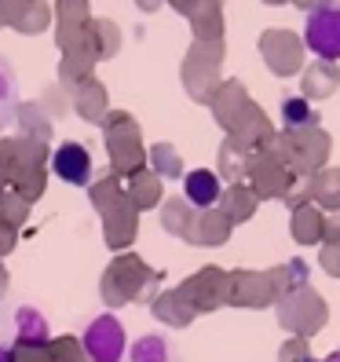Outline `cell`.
<instances>
[{"label":"cell","mask_w":340,"mask_h":362,"mask_svg":"<svg viewBox=\"0 0 340 362\" xmlns=\"http://www.w3.org/2000/svg\"><path fill=\"white\" fill-rule=\"evenodd\" d=\"M209 106H212V114H216V124H223L227 139H235L245 151H260V146L271 143L274 124L260 106L249 99L242 81H220V88L212 92Z\"/></svg>","instance_id":"cell-1"},{"label":"cell","mask_w":340,"mask_h":362,"mask_svg":"<svg viewBox=\"0 0 340 362\" xmlns=\"http://www.w3.org/2000/svg\"><path fill=\"white\" fill-rule=\"evenodd\" d=\"M260 151L274 154L296 180H311L315 173H322L326 161H329V151H333V139L322 124H315V129H296V132H274L267 146Z\"/></svg>","instance_id":"cell-2"},{"label":"cell","mask_w":340,"mask_h":362,"mask_svg":"<svg viewBox=\"0 0 340 362\" xmlns=\"http://www.w3.org/2000/svg\"><path fill=\"white\" fill-rule=\"evenodd\" d=\"M161 282V271H151L139 257H117L102 274V296L110 308H121V304H132L139 296H151L154 300V289Z\"/></svg>","instance_id":"cell-3"},{"label":"cell","mask_w":340,"mask_h":362,"mask_svg":"<svg viewBox=\"0 0 340 362\" xmlns=\"http://www.w3.org/2000/svg\"><path fill=\"white\" fill-rule=\"evenodd\" d=\"M274 311H279L282 329H289V337H300V340L315 337L318 329L329 322L326 296L318 289H311V282L300 286V289H293V293H286V296H279V300H274Z\"/></svg>","instance_id":"cell-4"},{"label":"cell","mask_w":340,"mask_h":362,"mask_svg":"<svg viewBox=\"0 0 340 362\" xmlns=\"http://www.w3.org/2000/svg\"><path fill=\"white\" fill-rule=\"evenodd\" d=\"M102 136H106V151L114 161V176H136L146 165L143 154V139H139V124L132 114H106L102 117Z\"/></svg>","instance_id":"cell-5"},{"label":"cell","mask_w":340,"mask_h":362,"mask_svg":"<svg viewBox=\"0 0 340 362\" xmlns=\"http://www.w3.org/2000/svg\"><path fill=\"white\" fill-rule=\"evenodd\" d=\"M220 66H223V40H194L183 59V88L194 103H209L220 88Z\"/></svg>","instance_id":"cell-6"},{"label":"cell","mask_w":340,"mask_h":362,"mask_svg":"<svg viewBox=\"0 0 340 362\" xmlns=\"http://www.w3.org/2000/svg\"><path fill=\"white\" fill-rule=\"evenodd\" d=\"M245 187L257 194V202H274V198H289L293 194L296 176L274 154L252 151L249 154V168H245Z\"/></svg>","instance_id":"cell-7"},{"label":"cell","mask_w":340,"mask_h":362,"mask_svg":"<svg viewBox=\"0 0 340 362\" xmlns=\"http://www.w3.org/2000/svg\"><path fill=\"white\" fill-rule=\"evenodd\" d=\"M227 293H230V271H223V267H201L180 286V296L194 308V315L223 308Z\"/></svg>","instance_id":"cell-8"},{"label":"cell","mask_w":340,"mask_h":362,"mask_svg":"<svg viewBox=\"0 0 340 362\" xmlns=\"http://www.w3.org/2000/svg\"><path fill=\"white\" fill-rule=\"evenodd\" d=\"M260 55L271 66V74H279V77H293L304 70V40L293 30H282V26L264 30L260 33Z\"/></svg>","instance_id":"cell-9"},{"label":"cell","mask_w":340,"mask_h":362,"mask_svg":"<svg viewBox=\"0 0 340 362\" xmlns=\"http://www.w3.org/2000/svg\"><path fill=\"white\" fill-rule=\"evenodd\" d=\"M300 40H304V48L315 52V59L336 62L340 59V4H326V8L311 11Z\"/></svg>","instance_id":"cell-10"},{"label":"cell","mask_w":340,"mask_h":362,"mask_svg":"<svg viewBox=\"0 0 340 362\" xmlns=\"http://www.w3.org/2000/svg\"><path fill=\"white\" fill-rule=\"evenodd\" d=\"M81 348L84 355H88L92 362H121L124 355V329L114 315H99L88 322V329H84L81 337Z\"/></svg>","instance_id":"cell-11"},{"label":"cell","mask_w":340,"mask_h":362,"mask_svg":"<svg viewBox=\"0 0 340 362\" xmlns=\"http://www.w3.org/2000/svg\"><path fill=\"white\" fill-rule=\"evenodd\" d=\"M88 0H59V48L88 52Z\"/></svg>","instance_id":"cell-12"},{"label":"cell","mask_w":340,"mask_h":362,"mask_svg":"<svg viewBox=\"0 0 340 362\" xmlns=\"http://www.w3.org/2000/svg\"><path fill=\"white\" fill-rule=\"evenodd\" d=\"M227 304H235V308H271L274 289H271L267 271H230Z\"/></svg>","instance_id":"cell-13"},{"label":"cell","mask_w":340,"mask_h":362,"mask_svg":"<svg viewBox=\"0 0 340 362\" xmlns=\"http://www.w3.org/2000/svg\"><path fill=\"white\" fill-rule=\"evenodd\" d=\"M52 168L59 180H66L74 187H88L92 183V154L84 143H62L59 151L52 154Z\"/></svg>","instance_id":"cell-14"},{"label":"cell","mask_w":340,"mask_h":362,"mask_svg":"<svg viewBox=\"0 0 340 362\" xmlns=\"http://www.w3.org/2000/svg\"><path fill=\"white\" fill-rule=\"evenodd\" d=\"M336 88H340V66H336V62L315 59V62H307V66L300 70V95H304L311 106L322 103V99H329Z\"/></svg>","instance_id":"cell-15"},{"label":"cell","mask_w":340,"mask_h":362,"mask_svg":"<svg viewBox=\"0 0 340 362\" xmlns=\"http://www.w3.org/2000/svg\"><path fill=\"white\" fill-rule=\"evenodd\" d=\"M136 223H139V209H132V202L124 198L117 209H110V212L102 216L106 245H110V249H124V245H132V238H136Z\"/></svg>","instance_id":"cell-16"},{"label":"cell","mask_w":340,"mask_h":362,"mask_svg":"<svg viewBox=\"0 0 340 362\" xmlns=\"http://www.w3.org/2000/svg\"><path fill=\"white\" fill-rule=\"evenodd\" d=\"M304 198L311 205H318L322 212H340V168H322V173H315L311 180H304Z\"/></svg>","instance_id":"cell-17"},{"label":"cell","mask_w":340,"mask_h":362,"mask_svg":"<svg viewBox=\"0 0 340 362\" xmlns=\"http://www.w3.org/2000/svg\"><path fill=\"white\" fill-rule=\"evenodd\" d=\"M183 187H187V205H194V209H212L220 202L223 194V183L216 173H209V168H194V173H187L183 176Z\"/></svg>","instance_id":"cell-18"},{"label":"cell","mask_w":340,"mask_h":362,"mask_svg":"<svg viewBox=\"0 0 340 362\" xmlns=\"http://www.w3.org/2000/svg\"><path fill=\"white\" fill-rule=\"evenodd\" d=\"M289 230H293V238L300 245H318L322 234H326V212L318 205H311V202L296 205L293 216H289Z\"/></svg>","instance_id":"cell-19"},{"label":"cell","mask_w":340,"mask_h":362,"mask_svg":"<svg viewBox=\"0 0 340 362\" xmlns=\"http://www.w3.org/2000/svg\"><path fill=\"white\" fill-rule=\"evenodd\" d=\"M187 18L198 40H223V0H198Z\"/></svg>","instance_id":"cell-20"},{"label":"cell","mask_w":340,"mask_h":362,"mask_svg":"<svg viewBox=\"0 0 340 362\" xmlns=\"http://www.w3.org/2000/svg\"><path fill=\"white\" fill-rule=\"evenodd\" d=\"M230 230H235V223L220 212V205L201 209L198 223H194V242H190V245H223L230 238Z\"/></svg>","instance_id":"cell-21"},{"label":"cell","mask_w":340,"mask_h":362,"mask_svg":"<svg viewBox=\"0 0 340 362\" xmlns=\"http://www.w3.org/2000/svg\"><path fill=\"white\" fill-rule=\"evenodd\" d=\"M161 223L168 234H176L183 242H194V223H198V209L187 205L183 198H168L165 212H161Z\"/></svg>","instance_id":"cell-22"},{"label":"cell","mask_w":340,"mask_h":362,"mask_svg":"<svg viewBox=\"0 0 340 362\" xmlns=\"http://www.w3.org/2000/svg\"><path fill=\"white\" fill-rule=\"evenodd\" d=\"M74 110L84 121H102L106 117V88L95 77H84L77 88H74Z\"/></svg>","instance_id":"cell-23"},{"label":"cell","mask_w":340,"mask_h":362,"mask_svg":"<svg viewBox=\"0 0 340 362\" xmlns=\"http://www.w3.org/2000/svg\"><path fill=\"white\" fill-rule=\"evenodd\" d=\"M151 311H154L158 322H165V326H190V322H194V308H190L183 296H180V289L158 293Z\"/></svg>","instance_id":"cell-24"},{"label":"cell","mask_w":340,"mask_h":362,"mask_svg":"<svg viewBox=\"0 0 340 362\" xmlns=\"http://www.w3.org/2000/svg\"><path fill=\"white\" fill-rule=\"evenodd\" d=\"M220 212L230 223H245V220H252V212H257V194H252L245 183H230L220 194Z\"/></svg>","instance_id":"cell-25"},{"label":"cell","mask_w":340,"mask_h":362,"mask_svg":"<svg viewBox=\"0 0 340 362\" xmlns=\"http://www.w3.org/2000/svg\"><path fill=\"white\" fill-rule=\"evenodd\" d=\"M8 23L23 33H40L52 23V4H45V0H23V4L8 15Z\"/></svg>","instance_id":"cell-26"},{"label":"cell","mask_w":340,"mask_h":362,"mask_svg":"<svg viewBox=\"0 0 340 362\" xmlns=\"http://www.w3.org/2000/svg\"><path fill=\"white\" fill-rule=\"evenodd\" d=\"M267 279H271V289H274V300H279V296H286V293H293V289L307 286L311 271H307L304 260H289V264L271 267V271H267Z\"/></svg>","instance_id":"cell-27"},{"label":"cell","mask_w":340,"mask_h":362,"mask_svg":"<svg viewBox=\"0 0 340 362\" xmlns=\"http://www.w3.org/2000/svg\"><path fill=\"white\" fill-rule=\"evenodd\" d=\"M121 48V30L110 18H92L88 23V52L92 59H110Z\"/></svg>","instance_id":"cell-28"},{"label":"cell","mask_w":340,"mask_h":362,"mask_svg":"<svg viewBox=\"0 0 340 362\" xmlns=\"http://www.w3.org/2000/svg\"><path fill=\"white\" fill-rule=\"evenodd\" d=\"M124 198L132 202V209H151V205H158V198H161V180H158L154 173H146V168H139L136 176H129Z\"/></svg>","instance_id":"cell-29"},{"label":"cell","mask_w":340,"mask_h":362,"mask_svg":"<svg viewBox=\"0 0 340 362\" xmlns=\"http://www.w3.org/2000/svg\"><path fill=\"white\" fill-rule=\"evenodd\" d=\"M282 124H286V132H296V129H315V124H322V117H318V110L304 95H286L282 99Z\"/></svg>","instance_id":"cell-30"},{"label":"cell","mask_w":340,"mask_h":362,"mask_svg":"<svg viewBox=\"0 0 340 362\" xmlns=\"http://www.w3.org/2000/svg\"><path fill=\"white\" fill-rule=\"evenodd\" d=\"M249 154L252 151H245V146H238L235 139H223V146H220V180H227V183H245V168H249Z\"/></svg>","instance_id":"cell-31"},{"label":"cell","mask_w":340,"mask_h":362,"mask_svg":"<svg viewBox=\"0 0 340 362\" xmlns=\"http://www.w3.org/2000/svg\"><path fill=\"white\" fill-rule=\"evenodd\" d=\"M15 340H30V344H48V318L40 315L37 308H18L15 315Z\"/></svg>","instance_id":"cell-32"},{"label":"cell","mask_w":340,"mask_h":362,"mask_svg":"<svg viewBox=\"0 0 340 362\" xmlns=\"http://www.w3.org/2000/svg\"><path fill=\"white\" fill-rule=\"evenodd\" d=\"M318 264L326 274L340 279V216H326V234L322 245H318Z\"/></svg>","instance_id":"cell-33"},{"label":"cell","mask_w":340,"mask_h":362,"mask_svg":"<svg viewBox=\"0 0 340 362\" xmlns=\"http://www.w3.org/2000/svg\"><path fill=\"white\" fill-rule=\"evenodd\" d=\"M18 124H23V139H30V143H40V146H45V143L52 139V121L40 114V103L18 106Z\"/></svg>","instance_id":"cell-34"},{"label":"cell","mask_w":340,"mask_h":362,"mask_svg":"<svg viewBox=\"0 0 340 362\" xmlns=\"http://www.w3.org/2000/svg\"><path fill=\"white\" fill-rule=\"evenodd\" d=\"M146 161H151V173L158 180H176L183 176V161H180V151L172 143H154L151 154H146Z\"/></svg>","instance_id":"cell-35"},{"label":"cell","mask_w":340,"mask_h":362,"mask_svg":"<svg viewBox=\"0 0 340 362\" xmlns=\"http://www.w3.org/2000/svg\"><path fill=\"white\" fill-rule=\"evenodd\" d=\"M88 187H92V205L102 212V216L124 202V183L117 176H102L99 183H88Z\"/></svg>","instance_id":"cell-36"},{"label":"cell","mask_w":340,"mask_h":362,"mask_svg":"<svg viewBox=\"0 0 340 362\" xmlns=\"http://www.w3.org/2000/svg\"><path fill=\"white\" fill-rule=\"evenodd\" d=\"M15 99H18V81L15 70L8 66V59H0V129L11 121L15 114Z\"/></svg>","instance_id":"cell-37"},{"label":"cell","mask_w":340,"mask_h":362,"mask_svg":"<svg viewBox=\"0 0 340 362\" xmlns=\"http://www.w3.org/2000/svg\"><path fill=\"white\" fill-rule=\"evenodd\" d=\"M92 52H66L62 55V70H59V77H62V84H77L84 81V77H92Z\"/></svg>","instance_id":"cell-38"},{"label":"cell","mask_w":340,"mask_h":362,"mask_svg":"<svg viewBox=\"0 0 340 362\" xmlns=\"http://www.w3.org/2000/svg\"><path fill=\"white\" fill-rule=\"evenodd\" d=\"M30 216V202H23L15 194L11 187H4L0 190V223H8V227H18Z\"/></svg>","instance_id":"cell-39"},{"label":"cell","mask_w":340,"mask_h":362,"mask_svg":"<svg viewBox=\"0 0 340 362\" xmlns=\"http://www.w3.org/2000/svg\"><path fill=\"white\" fill-rule=\"evenodd\" d=\"M132 362H172V351H168V344L161 337H143L132 344Z\"/></svg>","instance_id":"cell-40"},{"label":"cell","mask_w":340,"mask_h":362,"mask_svg":"<svg viewBox=\"0 0 340 362\" xmlns=\"http://www.w3.org/2000/svg\"><path fill=\"white\" fill-rule=\"evenodd\" d=\"M48 362H92V358L84 355V348H81L77 337H52Z\"/></svg>","instance_id":"cell-41"},{"label":"cell","mask_w":340,"mask_h":362,"mask_svg":"<svg viewBox=\"0 0 340 362\" xmlns=\"http://www.w3.org/2000/svg\"><path fill=\"white\" fill-rule=\"evenodd\" d=\"M52 344V340H48ZM48 344H30V340H15L11 362H48Z\"/></svg>","instance_id":"cell-42"},{"label":"cell","mask_w":340,"mask_h":362,"mask_svg":"<svg viewBox=\"0 0 340 362\" xmlns=\"http://www.w3.org/2000/svg\"><path fill=\"white\" fill-rule=\"evenodd\" d=\"M279 362H315V358H311V348H307V340L289 337L286 344H282V351H279Z\"/></svg>","instance_id":"cell-43"},{"label":"cell","mask_w":340,"mask_h":362,"mask_svg":"<svg viewBox=\"0 0 340 362\" xmlns=\"http://www.w3.org/2000/svg\"><path fill=\"white\" fill-rule=\"evenodd\" d=\"M11 249H15V227L0 223V257H4V252H11Z\"/></svg>","instance_id":"cell-44"},{"label":"cell","mask_w":340,"mask_h":362,"mask_svg":"<svg viewBox=\"0 0 340 362\" xmlns=\"http://www.w3.org/2000/svg\"><path fill=\"white\" fill-rule=\"evenodd\" d=\"M293 4L300 8V11H307V15H311V11H318V8H326L329 0H293Z\"/></svg>","instance_id":"cell-45"},{"label":"cell","mask_w":340,"mask_h":362,"mask_svg":"<svg viewBox=\"0 0 340 362\" xmlns=\"http://www.w3.org/2000/svg\"><path fill=\"white\" fill-rule=\"evenodd\" d=\"M168 4H172L180 15H190V11H194V4H198V0H168Z\"/></svg>","instance_id":"cell-46"},{"label":"cell","mask_w":340,"mask_h":362,"mask_svg":"<svg viewBox=\"0 0 340 362\" xmlns=\"http://www.w3.org/2000/svg\"><path fill=\"white\" fill-rule=\"evenodd\" d=\"M4 289H8V271H4V264H0V300H4Z\"/></svg>","instance_id":"cell-47"},{"label":"cell","mask_w":340,"mask_h":362,"mask_svg":"<svg viewBox=\"0 0 340 362\" xmlns=\"http://www.w3.org/2000/svg\"><path fill=\"white\" fill-rule=\"evenodd\" d=\"M136 4H139V8H143V11H154V8H158V4H161V0H136Z\"/></svg>","instance_id":"cell-48"},{"label":"cell","mask_w":340,"mask_h":362,"mask_svg":"<svg viewBox=\"0 0 340 362\" xmlns=\"http://www.w3.org/2000/svg\"><path fill=\"white\" fill-rule=\"evenodd\" d=\"M18 4H23V0H0V8H4V11H8V15H11V11H15V8H18Z\"/></svg>","instance_id":"cell-49"},{"label":"cell","mask_w":340,"mask_h":362,"mask_svg":"<svg viewBox=\"0 0 340 362\" xmlns=\"http://www.w3.org/2000/svg\"><path fill=\"white\" fill-rule=\"evenodd\" d=\"M0 362H11V351H8L4 344H0Z\"/></svg>","instance_id":"cell-50"},{"label":"cell","mask_w":340,"mask_h":362,"mask_svg":"<svg viewBox=\"0 0 340 362\" xmlns=\"http://www.w3.org/2000/svg\"><path fill=\"white\" fill-rule=\"evenodd\" d=\"M322 362H340V351H333L329 358H322Z\"/></svg>","instance_id":"cell-51"},{"label":"cell","mask_w":340,"mask_h":362,"mask_svg":"<svg viewBox=\"0 0 340 362\" xmlns=\"http://www.w3.org/2000/svg\"><path fill=\"white\" fill-rule=\"evenodd\" d=\"M4 23H8V11H4V8H0V26H4Z\"/></svg>","instance_id":"cell-52"},{"label":"cell","mask_w":340,"mask_h":362,"mask_svg":"<svg viewBox=\"0 0 340 362\" xmlns=\"http://www.w3.org/2000/svg\"><path fill=\"white\" fill-rule=\"evenodd\" d=\"M264 4H289V0H264Z\"/></svg>","instance_id":"cell-53"},{"label":"cell","mask_w":340,"mask_h":362,"mask_svg":"<svg viewBox=\"0 0 340 362\" xmlns=\"http://www.w3.org/2000/svg\"><path fill=\"white\" fill-rule=\"evenodd\" d=\"M0 190H4V187H0Z\"/></svg>","instance_id":"cell-54"}]
</instances>
